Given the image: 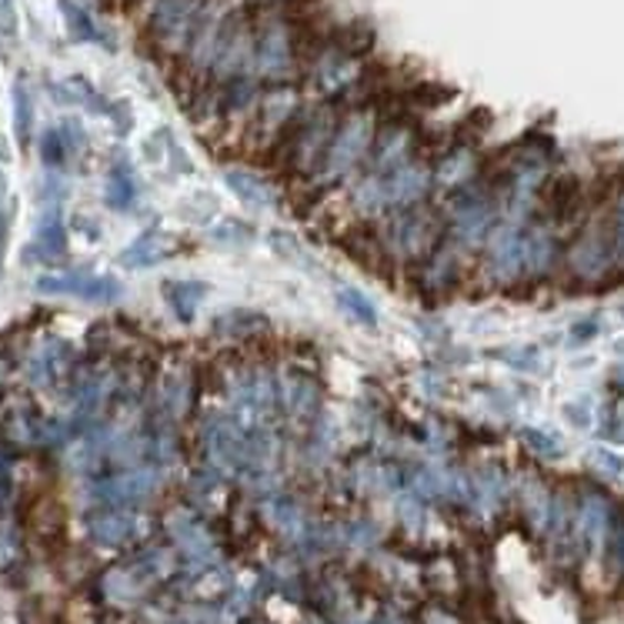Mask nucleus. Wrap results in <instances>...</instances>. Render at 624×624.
I'll list each match as a JSON object with an SVG mask.
<instances>
[{
  "instance_id": "1",
  "label": "nucleus",
  "mask_w": 624,
  "mask_h": 624,
  "mask_svg": "<svg viewBox=\"0 0 624 624\" xmlns=\"http://www.w3.org/2000/svg\"><path fill=\"white\" fill-rule=\"evenodd\" d=\"M157 488H160V471L157 468H127V471H117L111 478L94 481L91 498L101 508H131L134 511V505H141L150 495H157Z\"/></svg>"
},
{
  "instance_id": "2",
  "label": "nucleus",
  "mask_w": 624,
  "mask_h": 624,
  "mask_svg": "<svg viewBox=\"0 0 624 624\" xmlns=\"http://www.w3.org/2000/svg\"><path fill=\"white\" fill-rule=\"evenodd\" d=\"M167 534L177 544L180 558L194 571H204V568H215L218 564V544H215L211 534H207V528L200 524V518L190 508L167 511Z\"/></svg>"
},
{
  "instance_id": "3",
  "label": "nucleus",
  "mask_w": 624,
  "mask_h": 624,
  "mask_svg": "<svg viewBox=\"0 0 624 624\" xmlns=\"http://www.w3.org/2000/svg\"><path fill=\"white\" fill-rule=\"evenodd\" d=\"M204 445L211 465L225 475H241L248 465V431L235 418H207L204 425Z\"/></svg>"
},
{
  "instance_id": "4",
  "label": "nucleus",
  "mask_w": 624,
  "mask_h": 624,
  "mask_svg": "<svg viewBox=\"0 0 624 624\" xmlns=\"http://www.w3.org/2000/svg\"><path fill=\"white\" fill-rule=\"evenodd\" d=\"M374 141V121L367 114H354L341 124V131L331 137L327 150H324V177H341L347 174L367 150Z\"/></svg>"
},
{
  "instance_id": "5",
  "label": "nucleus",
  "mask_w": 624,
  "mask_h": 624,
  "mask_svg": "<svg viewBox=\"0 0 624 624\" xmlns=\"http://www.w3.org/2000/svg\"><path fill=\"white\" fill-rule=\"evenodd\" d=\"M38 291L41 294H71V298H81V301H91V304H114L124 298V284L117 278H107V274H44L38 281Z\"/></svg>"
},
{
  "instance_id": "6",
  "label": "nucleus",
  "mask_w": 624,
  "mask_h": 624,
  "mask_svg": "<svg viewBox=\"0 0 624 624\" xmlns=\"http://www.w3.org/2000/svg\"><path fill=\"white\" fill-rule=\"evenodd\" d=\"M438 225L425 207H407L391 225V248L401 258H425L435 245Z\"/></svg>"
},
{
  "instance_id": "7",
  "label": "nucleus",
  "mask_w": 624,
  "mask_h": 624,
  "mask_svg": "<svg viewBox=\"0 0 624 624\" xmlns=\"http://www.w3.org/2000/svg\"><path fill=\"white\" fill-rule=\"evenodd\" d=\"M144 531H147V521L131 508H104V511L91 514V521H87V534L101 548H127V544L141 541Z\"/></svg>"
},
{
  "instance_id": "8",
  "label": "nucleus",
  "mask_w": 624,
  "mask_h": 624,
  "mask_svg": "<svg viewBox=\"0 0 624 624\" xmlns=\"http://www.w3.org/2000/svg\"><path fill=\"white\" fill-rule=\"evenodd\" d=\"M197 18V0H160L150 14V31L164 48H184Z\"/></svg>"
},
{
  "instance_id": "9",
  "label": "nucleus",
  "mask_w": 624,
  "mask_h": 624,
  "mask_svg": "<svg viewBox=\"0 0 624 624\" xmlns=\"http://www.w3.org/2000/svg\"><path fill=\"white\" fill-rule=\"evenodd\" d=\"M381 184H384V207H397V211H407V207H418V200L428 194L431 174L425 167H418V164H404V167L384 174Z\"/></svg>"
},
{
  "instance_id": "10",
  "label": "nucleus",
  "mask_w": 624,
  "mask_h": 624,
  "mask_svg": "<svg viewBox=\"0 0 624 624\" xmlns=\"http://www.w3.org/2000/svg\"><path fill=\"white\" fill-rule=\"evenodd\" d=\"M150 584H154V581L144 574V568H141L137 561H127V564H114L111 571H104V578H101V594H104V601L114 604V607H131V604H137V601L147 594Z\"/></svg>"
},
{
  "instance_id": "11",
  "label": "nucleus",
  "mask_w": 624,
  "mask_h": 624,
  "mask_svg": "<svg viewBox=\"0 0 624 624\" xmlns=\"http://www.w3.org/2000/svg\"><path fill=\"white\" fill-rule=\"evenodd\" d=\"M258 71L268 77H284L291 71V38L284 24H268L254 44Z\"/></svg>"
},
{
  "instance_id": "12",
  "label": "nucleus",
  "mask_w": 624,
  "mask_h": 624,
  "mask_svg": "<svg viewBox=\"0 0 624 624\" xmlns=\"http://www.w3.org/2000/svg\"><path fill=\"white\" fill-rule=\"evenodd\" d=\"M225 184L228 190L245 200L248 207H254V211H271V207H278V190L268 177L248 170V167H228L225 170Z\"/></svg>"
},
{
  "instance_id": "13",
  "label": "nucleus",
  "mask_w": 624,
  "mask_h": 624,
  "mask_svg": "<svg viewBox=\"0 0 624 624\" xmlns=\"http://www.w3.org/2000/svg\"><path fill=\"white\" fill-rule=\"evenodd\" d=\"M180 248V241L167 231H144L134 245H127L121 251V264L131 268V271H144V268H154L160 261H167L174 251Z\"/></svg>"
},
{
  "instance_id": "14",
  "label": "nucleus",
  "mask_w": 624,
  "mask_h": 624,
  "mask_svg": "<svg viewBox=\"0 0 624 624\" xmlns=\"http://www.w3.org/2000/svg\"><path fill=\"white\" fill-rule=\"evenodd\" d=\"M491 271L501 281H511L518 271H524V241L518 238V231L505 228L495 235L491 241Z\"/></svg>"
},
{
  "instance_id": "15",
  "label": "nucleus",
  "mask_w": 624,
  "mask_h": 624,
  "mask_svg": "<svg viewBox=\"0 0 624 624\" xmlns=\"http://www.w3.org/2000/svg\"><path fill=\"white\" fill-rule=\"evenodd\" d=\"M264 518H268V524H274L288 541H301V534L308 531V518H304V511H301V505L298 501H291V498H284V495H274L271 501H264Z\"/></svg>"
},
{
  "instance_id": "16",
  "label": "nucleus",
  "mask_w": 624,
  "mask_h": 624,
  "mask_svg": "<svg viewBox=\"0 0 624 624\" xmlns=\"http://www.w3.org/2000/svg\"><path fill=\"white\" fill-rule=\"evenodd\" d=\"M407 150H410V134L394 127V131H384V137L377 141L374 147V174H391L397 167L407 164Z\"/></svg>"
},
{
  "instance_id": "17",
  "label": "nucleus",
  "mask_w": 624,
  "mask_h": 624,
  "mask_svg": "<svg viewBox=\"0 0 624 624\" xmlns=\"http://www.w3.org/2000/svg\"><path fill=\"white\" fill-rule=\"evenodd\" d=\"M327 144H331V114H318L314 121H311V127L298 137V144H294V154H298V164L308 170L324 150H327Z\"/></svg>"
},
{
  "instance_id": "18",
  "label": "nucleus",
  "mask_w": 624,
  "mask_h": 624,
  "mask_svg": "<svg viewBox=\"0 0 624 624\" xmlns=\"http://www.w3.org/2000/svg\"><path fill=\"white\" fill-rule=\"evenodd\" d=\"M284 404L288 414L298 422H314L311 414L318 410V387L311 384V377H291L284 384Z\"/></svg>"
},
{
  "instance_id": "19",
  "label": "nucleus",
  "mask_w": 624,
  "mask_h": 624,
  "mask_svg": "<svg viewBox=\"0 0 624 624\" xmlns=\"http://www.w3.org/2000/svg\"><path fill=\"white\" fill-rule=\"evenodd\" d=\"M207 288L200 281H167L164 284V301L174 308V314H180V321H190L194 311L200 308Z\"/></svg>"
},
{
  "instance_id": "20",
  "label": "nucleus",
  "mask_w": 624,
  "mask_h": 624,
  "mask_svg": "<svg viewBox=\"0 0 624 624\" xmlns=\"http://www.w3.org/2000/svg\"><path fill=\"white\" fill-rule=\"evenodd\" d=\"M67 367V347L61 341H48L34 357H31V381L34 384H51L61 377V371Z\"/></svg>"
},
{
  "instance_id": "21",
  "label": "nucleus",
  "mask_w": 624,
  "mask_h": 624,
  "mask_svg": "<svg viewBox=\"0 0 624 624\" xmlns=\"http://www.w3.org/2000/svg\"><path fill=\"white\" fill-rule=\"evenodd\" d=\"M67 248V238H64V225H61V215L58 207L41 218V228H38V251L44 254V261H58Z\"/></svg>"
},
{
  "instance_id": "22",
  "label": "nucleus",
  "mask_w": 624,
  "mask_h": 624,
  "mask_svg": "<svg viewBox=\"0 0 624 624\" xmlns=\"http://www.w3.org/2000/svg\"><path fill=\"white\" fill-rule=\"evenodd\" d=\"M104 200L114 207V211H127V207L137 200V184H134V174H131L127 167H114V170L107 174Z\"/></svg>"
},
{
  "instance_id": "23",
  "label": "nucleus",
  "mask_w": 624,
  "mask_h": 624,
  "mask_svg": "<svg viewBox=\"0 0 624 624\" xmlns=\"http://www.w3.org/2000/svg\"><path fill=\"white\" fill-rule=\"evenodd\" d=\"M58 4H61V14H64L67 31H71L74 41H81V44H94V41H101V31H97L94 18H91L81 4H74V0H58Z\"/></svg>"
},
{
  "instance_id": "24",
  "label": "nucleus",
  "mask_w": 624,
  "mask_h": 624,
  "mask_svg": "<svg viewBox=\"0 0 624 624\" xmlns=\"http://www.w3.org/2000/svg\"><path fill=\"white\" fill-rule=\"evenodd\" d=\"M268 245H271V251H274L281 261H288V264H294V268H301V271H318V264L311 261V254L304 251V245H301L294 235H288V231H271Z\"/></svg>"
},
{
  "instance_id": "25",
  "label": "nucleus",
  "mask_w": 624,
  "mask_h": 624,
  "mask_svg": "<svg viewBox=\"0 0 624 624\" xmlns=\"http://www.w3.org/2000/svg\"><path fill=\"white\" fill-rule=\"evenodd\" d=\"M337 308L347 314V318H354V321H361V324H367V327H374L377 324V311H374V304L361 294V291H354V288H337Z\"/></svg>"
},
{
  "instance_id": "26",
  "label": "nucleus",
  "mask_w": 624,
  "mask_h": 624,
  "mask_svg": "<svg viewBox=\"0 0 624 624\" xmlns=\"http://www.w3.org/2000/svg\"><path fill=\"white\" fill-rule=\"evenodd\" d=\"M351 77H354V64H351L347 58L327 54V58L318 64V81H321L324 91H341Z\"/></svg>"
},
{
  "instance_id": "27",
  "label": "nucleus",
  "mask_w": 624,
  "mask_h": 624,
  "mask_svg": "<svg viewBox=\"0 0 624 624\" xmlns=\"http://www.w3.org/2000/svg\"><path fill=\"white\" fill-rule=\"evenodd\" d=\"M294 111V94L291 91H274L261 101V121L264 127H281Z\"/></svg>"
},
{
  "instance_id": "28",
  "label": "nucleus",
  "mask_w": 624,
  "mask_h": 624,
  "mask_svg": "<svg viewBox=\"0 0 624 624\" xmlns=\"http://www.w3.org/2000/svg\"><path fill=\"white\" fill-rule=\"evenodd\" d=\"M31 124H34V97L28 91V84H14V127H18V137L28 141L31 137Z\"/></svg>"
},
{
  "instance_id": "29",
  "label": "nucleus",
  "mask_w": 624,
  "mask_h": 624,
  "mask_svg": "<svg viewBox=\"0 0 624 624\" xmlns=\"http://www.w3.org/2000/svg\"><path fill=\"white\" fill-rule=\"evenodd\" d=\"M471 170H475L471 154H468V150H455L451 157L441 160V167H438V180H441V184H461V180L471 177Z\"/></svg>"
},
{
  "instance_id": "30",
  "label": "nucleus",
  "mask_w": 624,
  "mask_h": 624,
  "mask_svg": "<svg viewBox=\"0 0 624 624\" xmlns=\"http://www.w3.org/2000/svg\"><path fill=\"white\" fill-rule=\"evenodd\" d=\"M455 271H458L455 254H435L431 264L425 268V284H428V288H445V284L455 281Z\"/></svg>"
},
{
  "instance_id": "31",
  "label": "nucleus",
  "mask_w": 624,
  "mask_h": 624,
  "mask_svg": "<svg viewBox=\"0 0 624 624\" xmlns=\"http://www.w3.org/2000/svg\"><path fill=\"white\" fill-rule=\"evenodd\" d=\"M397 518L407 531H422L425 528V508H422V498L414 495H401L397 498Z\"/></svg>"
},
{
  "instance_id": "32",
  "label": "nucleus",
  "mask_w": 624,
  "mask_h": 624,
  "mask_svg": "<svg viewBox=\"0 0 624 624\" xmlns=\"http://www.w3.org/2000/svg\"><path fill=\"white\" fill-rule=\"evenodd\" d=\"M211 238L221 241V245L241 248V245H248V241L254 238V231H251L248 225H241V221H225V225H218V228L211 231Z\"/></svg>"
},
{
  "instance_id": "33",
  "label": "nucleus",
  "mask_w": 624,
  "mask_h": 624,
  "mask_svg": "<svg viewBox=\"0 0 624 624\" xmlns=\"http://www.w3.org/2000/svg\"><path fill=\"white\" fill-rule=\"evenodd\" d=\"M64 154H67V147H64V141H61V131H48L44 141H41V157H44V164L58 167V164L64 160Z\"/></svg>"
},
{
  "instance_id": "34",
  "label": "nucleus",
  "mask_w": 624,
  "mask_h": 624,
  "mask_svg": "<svg viewBox=\"0 0 624 624\" xmlns=\"http://www.w3.org/2000/svg\"><path fill=\"white\" fill-rule=\"evenodd\" d=\"M377 538H381V534H377V528H374L371 521H357V524L347 528V544H354V548H364V551H367V548L377 544Z\"/></svg>"
},
{
  "instance_id": "35",
  "label": "nucleus",
  "mask_w": 624,
  "mask_h": 624,
  "mask_svg": "<svg viewBox=\"0 0 624 624\" xmlns=\"http://www.w3.org/2000/svg\"><path fill=\"white\" fill-rule=\"evenodd\" d=\"M0 38L4 41L18 38V11L11 0H0Z\"/></svg>"
},
{
  "instance_id": "36",
  "label": "nucleus",
  "mask_w": 624,
  "mask_h": 624,
  "mask_svg": "<svg viewBox=\"0 0 624 624\" xmlns=\"http://www.w3.org/2000/svg\"><path fill=\"white\" fill-rule=\"evenodd\" d=\"M524 441H531V448L541 451V455H548V458H558V455H561L558 438H548V435H541V431H524Z\"/></svg>"
},
{
  "instance_id": "37",
  "label": "nucleus",
  "mask_w": 624,
  "mask_h": 624,
  "mask_svg": "<svg viewBox=\"0 0 624 624\" xmlns=\"http://www.w3.org/2000/svg\"><path fill=\"white\" fill-rule=\"evenodd\" d=\"M564 418H568V425H574V428H581V431L591 428V410H587V404H564Z\"/></svg>"
},
{
  "instance_id": "38",
  "label": "nucleus",
  "mask_w": 624,
  "mask_h": 624,
  "mask_svg": "<svg viewBox=\"0 0 624 624\" xmlns=\"http://www.w3.org/2000/svg\"><path fill=\"white\" fill-rule=\"evenodd\" d=\"M425 624H461L455 614H448V611H441V607H428L425 611Z\"/></svg>"
},
{
  "instance_id": "39",
  "label": "nucleus",
  "mask_w": 624,
  "mask_h": 624,
  "mask_svg": "<svg viewBox=\"0 0 624 624\" xmlns=\"http://www.w3.org/2000/svg\"><path fill=\"white\" fill-rule=\"evenodd\" d=\"M0 164H11V144L4 134H0Z\"/></svg>"
}]
</instances>
